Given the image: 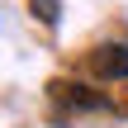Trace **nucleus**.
<instances>
[{"mask_svg": "<svg viewBox=\"0 0 128 128\" xmlns=\"http://www.w3.org/2000/svg\"><path fill=\"white\" fill-rule=\"evenodd\" d=\"M90 66L104 81H128V43H104L90 52Z\"/></svg>", "mask_w": 128, "mask_h": 128, "instance_id": "f257e3e1", "label": "nucleus"}, {"mask_svg": "<svg viewBox=\"0 0 128 128\" xmlns=\"http://www.w3.org/2000/svg\"><path fill=\"white\" fill-rule=\"evenodd\" d=\"M28 10H33V19L43 28H57L62 24V0H28Z\"/></svg>", "mask_w": 128, "mask_h": 128, "instance_id": "f03ea898", "label": "nucleus"}]
</instances>
